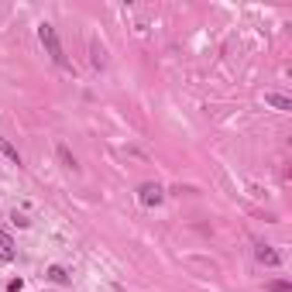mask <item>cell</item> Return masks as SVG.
<instances>
[{"label":"cell","mask_w":292,"mask_h":292,"mask_svg":"<svg viewBox=\"0 0 292 292\" xmlns=\"http://www.w3.org/2000/svg\"><path fill=\"white\" fill-rule=\"evenodd\" d=\"M38 38H41V45H45V52L52 55V62H55L58 69H69V58L62 55V45H58V35H55V24H38Z\"/></svg>","instance_id":"cell-1"},{"label":"cell","mask_w":292,"mask_h":292,"mask_svg":"<svg viewBox=\"0 0 292 292\" xmlns=\"http://www.w3.org/2000/svg\"><path fill=\"white\" fill-rule=\"evenodd\" d=\"M137 199H141V206H148V210H152V206H158V203L165 199V189H162L158 182H144V186L137 189Z\"/></svg>","instance_id":"cell-2"},{"label":"cell","mask_w":292,"mask_h":292,"mask_svg":"<svg viewBox=\"0 0 292 292\" xmlns=\"http://www.w3.org/2000/svg\"><path fill=\"white\" fill-rule=\"evenodd\" d=\"M265 103H268V107H275V110H292V100L282 97V93H275V90H268V93H265Z\"/></svg>","instance_id":"cell-3"},{"label":"cell","mask_w":292,"mask_h":292,"mask_svg":"<svg viewBox=\"0 0 292 292\" xmlns=\"http://www.w3.org/2000/svg\"><path fill=\"white\" fill-rule=\"evenodd\" d=\"M254 254H258V261H261V265H272V268L282 261V258H278V251H272L268 244H258V251H254Z\"/></svg>","instance_id":"cell-4"},{"label":"cell","mask_w":292,"mask_h":292,"mask_svg":"<svg viewBox=\"0 0 292 292\" xmlns=\"http://www.w3.org/2000/svg\"><path fill=\"white\" fill-rule=\"evenodd\" d=\"M45 278H48V282H55V285H69V272H65L62 265H48Z\"/></svg>","instance_id":"cell-5"},{"label":"cell","mask_w":292,"mask_h":292,"mask_svg":"<svg viewBox=\"0 0 292 292\" xmlns=\"http://www.w3.org/2000/svg\"><path fill=\"white\" fill-rule=\"evenodd\" d=\"M14 254H18V251H14V241L0 231V261H14Z\"/></svg>","instance_id":"cell-6"},{"label":"cell","mask_w":292,"mask_h":292,"mask_svg":"<svg viewBox=\"0 0 292 292\" xmlns=\"http://www.w3.org/2000/svg\"><path fill=\"white\" fill-rule=\"evenodd\" d=\"M0 155H7L11 162H14V165H21V152H18V148H14V144H11V141H7L4 134H0Z\"/></svg>","instance_id":"cell-7"},{"label":"cell","mask_w":292,"mask_h":292,"mask_svg":"<svg viewBox=\"0 0 292 292\" xmlns=\"http://www.w3.org/2000/svg\"><path fill=\"white\" fill-rule=\"evenodd\" d=\"M55 152H58V162H62V165H65V169H76V158H72V152H69V148H65V144H58Z\"/></svg>","instance_id":"cell-8"},{"label":"cell","mask_w":292,"mask_h":292,"mask_svg":"<svg viewBox=\"0 0 292 292\" xmlns=\"http://www.w3.org/2000/svg\"><path fill=\"white\" fill-rule=\"evenodd\" d=\"M265 289H268V292H292V285H289V282H268Z\"/></svg>","instance_id":"cell-9"},{"label":"cell","mask_w":292,"mask_h":292,"mask_svg":"<svg viewBox=\"0 0 292 292\" xmlns=\"http://www.w3.org/2000/svg\"><path fill=\"white\" fill-rule=\"evenodd\" d=\"M24 289V282H21V278H11V282H7V292H21Z\"/></svg>","instance_id":"cell-10"},{"label":"cell","mask_w":292,"mask_h":292,"mask_svg":"<svg viewBox=\"0 0 292 292\" xmlns=\"http://www.w3.org/2000/svg\"><path fill=\"white\" fill-rule=\"evenodd\" d=\"M11 220H14V224H18V227H28V224H31V220H28V216H21V213H14V216H11Z\"/></svg>","instance_id":"cell-11"}]
</instances>
